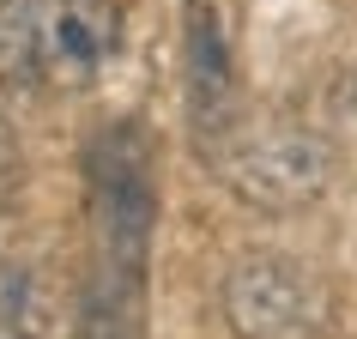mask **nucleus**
<instances>
[{
	"label": "nucleus",
	"instance_id": "obj_1",
	"mask_svg": "<svg viewBox=\"0 0 357 339\" xmlns=\"http://www.w3.org/2000/svg\"><path fill=\"white\" fill-rule=\"evenodd\" d=\"M85 212H91V279L79 303V339H139L146 248L158 212L151 133L139 121H109L85 146Z\"/></svg>",
	"mask_w": 357,
	"mask_h": 339
},
{
	"label": "nucleus",
	"instance_id": "obj_2",
	"mask_svg": "<svg viewBox=\"0 0 357 339\" xmlns=\"http://www.w3.org/2000/svg\"><path fill=\"white\" fill-rule=\"evenodd\" d=\"M121 49V0H0V79L37 91L91 85Z\"/></svg>",
	"mask_w": 357,
	"mask_h": 339
},
{
	"label": "nucleus",
	"instance_id": "obj_3",
	"mask_svg": "<svg viewBox=\"0 0 357 339\" xmlns=\"http://www.w3.org/2000/svg\"><path fill=\"white\" fill-rule=\"evenodd\" d=\"M327 315V285L291 255H243L225 273V321L243 339H315Z\"/></svg>",
	"mask_w": 357,
	"mask_h": 339
},
{
	"label": "nucleus",
	"instance_id": "obj_4",
	"mask_svg": "<svg viewBox=\"0 0 357 339\" xmlns=\"http://www.w3.org/2000/svg\"><path fill=\"white\" fill-rule=\"evenodd\" d=\"M218 170H225V182L243 200H255V206H309L327 182H333V151L321 146L315 133L303 128H284V133H248V140H236V146L218 158Z\"/></svg>",
	"mask_w": 357,
	"mask_h": 339
},
{
	"label": "nucleus",
	"instance_id": "obj_5",
	"mask_svg": "<svg viewBox=\"0 0 357 339\" xmlns=\"http://www.w3.org/2000/svg\"><path fill=\"white\" fill-rule=\"evenodd\" d=\"M182 97L194 128L225 133L236 115V37H230V0H188L182 6Z\"/></svg>",
	"mask_w": 357,
	"mask_h": 339
},
{
	"label": "nucleus",
	"instance_id": "obj_6",
	"mask_svg": "<svg viewBox=\"0 0 357 339\" xmlns=\"http://www.w3.org/2000/svg\"><path fill=\"white\" fill-rule=\"evenodd\" d=\"M49 297L24 261H0V339H43Z\"/></svg>",
	"mask_w": 357,
	"mask_h": 339
},
{
	"label": "nucleus",
	"instance_id": "obj_7",
	"mask_svg": "<svg viewBox=\"0 0 357 339\" xmlns=\"http://www.w3.org/2000/svg\"><path fill=\"white\" fill-rule=\"evenodd\" d=\"M13 182V140H6V128H0V188Z\"/></svg>",
	"mask_w": 357,
	"mask_h": 339
}]
</instances>
